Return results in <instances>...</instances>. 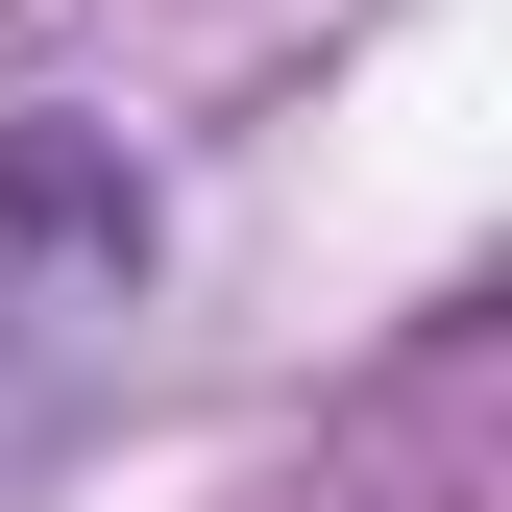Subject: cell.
<instances>
[{
  "label": "cell",
  "mask_w": 512,
  "mask_h": 512,
  "mask_svg": "<svg viewBox=\"0 0 512 512\" xmlns=\"http://www.w3.org/2000/svg\"><path fill=\"white\" fill-rule=\"evenodd\" d=\"M147 293V171L74 147V122H0V415Z\"/></svg>",
  "instance_id": "6da1fadb"
}]
</instances>
